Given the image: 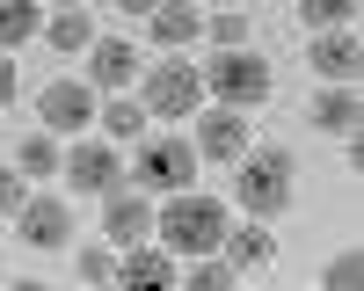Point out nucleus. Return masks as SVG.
Masks as SVG:
<instances>
[{"label":"nucleus","instance_id":"nucleus-1","mask_svg":"<svg viewBox=\"0 0 364 291\" xmlns=\"http://www.w3.org/2000/svg\"><path fill=\"white\" fill-rule=\"evenodd\" d=\"M226 226H233V212L204 190H168V212H154V233L168 255H219Z\"/></svg>","mask_w":364,"mask_h":291},{"label":"nucleus","instance_id":"nucleus-2","mask_svg":"<svg viewBox=\"0 0 364 291\" xmlns=\"http://www.w3.org/2000/svg\"><path fill=\"white\" fill-rule=\"evenodd\" d=\"M233 204L248 219H277L291 204V153H277V146H248V153L233 160Z\"/></svg>","mask_w":364,"mask_h":291},{"label":"nucleus","instance_id":"nucleus-3","mask_svg":"<svg viewBox=\"0 0 364 291\" xmlns=\"http://www.w3.org/2000/svg\"><path fill=\"white\" fill-rule=\"evenodd\" d=\"M204 87H211L226 109H255V102L269 95V58L248 51V44H240V51H219V58L204 66Z\"/></svg>","mask_w":364,"mask_h":291},{"label":"nucleus","instance_id":"nucleus-4","mask_svg":"<svg viewBox=\"0 0 364 291\" xmlns=\"http://www.w3.org/2000/svg\"><path fill=\"white\" fill-rule=\"evenodd\" d=\"M197 175V146L190 138H139L132 153V182L139 190H190Z\"/></svg>","mask_w":364,"mask_h":291},{"label":"nucleus","instance_id":"nucleus-5","mask_svg":"<svg viewBox=\"0 0 364 291\" xmlns=\"http://www.w3.org/2000/svg\"><path fill=\"white\" fill-rule=\"evenodd\" d=\"M204 102V73L182 66V58H168V66H154V80H146V116H197Z\"/></svg>","mask_w":364,"mask_h":291},{"label":"nucleus","instance_id":"nucleus-6","mask_svg":"<svg viewBox=\"0 0 364 291\" xmlns=\"http://www.w3.org/2000/svg\"><path fill=\"white\" fill-rule=\"evenodd\" d=\"M102 233H109V248H139V241H154V204H146V190H102Z\"/></svg>","mask_w":364,"mask_h":291},{"label":"nucleus","instance_id":"nucleus-7","mask_svg":"<svg viewBox=\"0 0 364 291\" xmlns=\"http://www.w3.org/2000/svg\"><path fill=\"white\" fill-rule=\"evenodd\" d=\"M306 58H314V73H321L328 87H357V73H364V37H357V22H350V29H321Z\"/></svg>","mask_w":364,"mask_h":291},{"label":"nucleus","instance_id":"nucleus-8","mask_svg":"<svg viewBox=\"0 0 364 291\" xmlns=\"http://www.w3.org/2000/svg\"><path fill=\"white\" fill-rule=\"evenodd\" d=\"M37 116H44V131H87L95 124V87L87 80H51L44 95H37Z\"/></svg>","mask_w":364,"mask_h":291},{"label":"nucleus","instance_id":"nucleus-9","mask_svg":"<svg viewBox=\"0 0 364 291\" xmlns=\"http://www.w3.org/2000/svg\"><path fill=\"white\" fill-rule=\"evenodd\" d=\"M15 226H22V241L37 248V255H58L73 241V212L58 197H22V212H15Z\"/></svg>","mask_w":364,"mask_h":291},{"label":"nucleus","instance_id":"nucleus-10","mask_svg":"<svg viewBox=\"0 0 364 291\" xmlns=\"http://www.w3.org/2000/svg\"><path fill=\"white\" fill-rule=\"evenodd\" d=\"M190 146H197V160H240V153H248V116H233L226 102H219V109H204Z\"/></svg>","mask_w":364,"mask_h":291},{"label":"nucleus","instance_id":"nucleus-11","mask_svg":"<svg viewBox=\"0 0 364 291\" xmlns=\"http://www.w3.org/2000/svg\"><path fill=\"white\" fill-rule=\"evenodd\" d=\"M58 175H66V190H80V197H102V190H117V146H102V138L73 146Z\"/></svg>","mask_w":364,"mask_h":291},{"label":"nucleus","instance_id":"nucleus-12","mask_svg":"<svg viewBox=\"0 0 364 291\" xmlns=\"http://www.w3.org/2000/svg\"><path fill=\"white\" fill-rule=\"evenodd\" d=\"M132 73H139V51H132L124 37H95V44H87V87H109V95H124Z\"/></svg>","mask_w":364,"mask_h":291},{"label":"nucleus","instance_id":"nucleus-13","mask_svg":"<svg viewBox=\"0 0 364 291\" xmlns=\"http://www.w3.org/2000/svg\"><path fill=\"white\" fill-rule=\"evenodd\" d=\"M226 262H233V277L240 270H269V262H277V241H269V226L262 219H240V226H226Z\"/></svg>","mask_w":364,"mask_h":291},{"label":"nucleus","instance_id":"nucleus-14","mask_svg":"<svg viewBox=\"0 0 364 291\" xmlns=\"http://www.w3.org/2000/svg\"><path fill=\"white\" fill-rule=\"evenodd\" d=\"M357 124H364L357 87H321V95H314V131L321 138H357Z\"/></svg>","mask_w":364,"mask_h":291},{"label":"nucleus","instance_id":"nucleus-15","mask_svg":"<svg viewBox=\"0 0 364 291\" xmlns=\"http://www.w3.org/2000/svg\"><path fill=\"white\" fill-rule=\"evenodd\" d=\"M117 284H175V255L168 248H117Z\"/></svg>","mask_w":364,"mask_h":291},{"label":"nucleus","instance_id":"nucleus-16","mask_svg":"<svg viewBox=\"0 0 364 291\" xmlns=\"http://www.w3.org/2000/svg\"><path fill=\"white\" fill-rule=\"evenodd\" d=\"M146 29H154V44H161V51H175V44H190L197 29H204V15L190 8V0H161V8L146 15Z\"/></svg>","mask_w":364,"mask_h":291},{"label":"nucleus","instance_id":"nucleus-17","mask_svg":"<svg viewBox=\"0 0 364 291\" xmlns=\"http://www.w3.org/2000/svg\"><path fill=\"white\" fill-rule=\"evenodd\" d=\"M37 0H0V51H15V44H29L37 37Z\"/></svg>","mask_w":364,"mask_h":291},{"label":"nucleus","instance_id":"nucleus-18","mask_svg":"<svg viewBox=\"0 0 364 291\" xmlns=\"http://www.w3.org/2000/svg\"><path fill=\"white\" fill-rule=\"evenodd\" d=\"M44 37H51V51H87V44H95V29H87L80 0H73V8H58V15H51V29H44Z\"/></svg>","mask_w":364,"mask_h":291},{"label":"nucleus","instance_id":"nucleus-19","mask_svg":"<svg viewBox=\"0 0 364 291\" xmlns=\"http://www.w3.org/2000/svg\"><path fill=\"white\" fill-rule=\"evenodd\" d=\"M15 168H22V175H58V138H51V131H29V138L15 146Z\"/></svg>","mask_w":364,"mask_h":291},{"label":"nucleus","instance_id":"nucleus-20","mask_svg":"<svg viewBox=\"0 0 364 291\" xmlns=\"http://www.w3.org/2000/svg\"><path fill=\"white\" fill-rule=\"evenodd\" d=\"M102 116V131L109 138H146V102H124V95H117L109 109H95Z\"/></svg>","mask_w":364,"mask_h":291},{"label":"nucleus","instance_id":"nucleus-21","mask_svg":"<svg viewBox=\"0 0 364 291\" xmlns=\"http://www.w3.org/2000/svg\"><path fill=\"white\" fill-rule=\"evenodd\" d=\"M299 15H306L314 29H350L357 22V0H291Z\"/></svg>","mask_w":364,"mask_h":291},{"label":"nucleus","instance_id":"nucleus-22","mask_svg":"<svg viewBox=\"0 0 364 291\" xmlns=\"http://www.w3.org/2000/svg\"><path fill=\"white\" fill-rule=\"evenodd\" d=\"M182 284H190V291H226V284H233V262H219V255H190Z\"/></svg>","mask_w":364,"mask_h":291},{"label":"nucleus","instance_id":"nucleus-23","mask_svg":"<svg viewBox=\"0 0 364 291\" xmlns=\"http://www.w3.org/2000/svg\"><path fill=\"white\" fill-rule=\"evenodd\" d=\"M73 277H80V284H109V277H117V248H80V255H73Z\"/></svg>","mask_w":364,"mask_h":291},{"label":"nucleus","instance_id":"nucleus-24","mask_svg":"<svg viewBox=\"0 0 364 291\" xmlns=\"http://www.w3.org/2000/svg\"><path fill=\"white\" fill-rule=\"evenodd\" d=\"M204 29H211V44H219V51H240V44H248V15H211Z\"/></svg>","mask_w":364,"mask_h":291},{"label":"nucleus","instance_id":"nucleus-25","mask_svg":"<svg viewBox=\"0 0 364 291\" xmlns=\"http://www.w3.org/2000/svg\"><path fill=\"white\" fill-rule=\"evenodd\" d=\"M357 277H364L357 248H350V255H336V262H328V270H321V284H328V291H357Z\"/></svg>","mask_w":364,"mask_h":291},{"label":"nucleus","instance_id":"nucleus-26","mask_svg":"<svg viewBox=\"0 0 364 291\" xmlns=\"http://www.w3.org/2000/svg\"><path fill=\"white\" fill-rule=\"evenodd\" d=\"M22 197H29V190H22V168H0V219H15Z\"/></svg>","mask_w":364,"mask_h":291},{"label":"nucleus","instance_id":"nucleus-27","mask_svg":"<svg viewBox=\"0 0 364 291\" xmlns=\"http://www.w3.org/2000/svg\"><path fill=\"white\" fill-rule=\"evenodd\" d=\"M8 102H15V58L0 51V109H8Z\"/></svg>","mask_w":364,"mask_h":291},{"label":"nucleus","instance_id":"nucleus-28","mask_svg":"<svg viewBox=\"0 0 364 291\" xmlns=\"http://www.w3.org/2000/svg\"><path fill=\"white\" fill-rule=\"evenodd\" d=\"M117 8H124V15H154L161 0H117Z\"/></svg>","mask_w":364,"mask_h":291},{"label":"nucleus","instance_id":"nucleus-29","mask_svg":"<svg viewBox=\"0 0 364 291\" xmlns=\"http://www.w3.org/2000/svg\"><path fill=\"white\" fill-rule=\"evenodd\" d=\"M58 8H73V0H58Z\"/></svg>","mask_w":364,"mask_h":291}]
</instances>
